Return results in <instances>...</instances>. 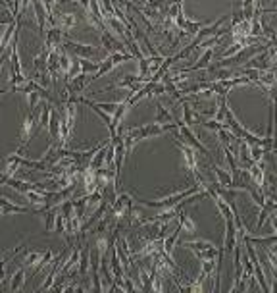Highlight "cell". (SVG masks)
Instances as JSON below:
<instances>
[{
	"label": "cell",
	"instance_id": "6da1fadb",
	"mask_svg": "<svg viewBox=\"0 0 277 293\" xmlns=\"http://www.w3.org/2000/svg\"><path fill=\"white\" fill-rule=\"evenodd\" d=\"M60 121H62V127H60V141H62V147H66L71 139V131L77 123V104L73 99H68L66 103L62 104L60 108Z\"/></svg>",
	"mask_w": 277,
	"mask_h": 293
},
{
	"label": "cell",
	"instance_id": "7a4b0ae2",
	"mask_svg": "<svg viewBox=\"0 0 277 293\" xmlns=\"http://www.w3.org/2000/svg\"><path fill=\"white\" fill-rule=\"evenodd\" d=\"M200 187L198 183L196 185H189V187H185V189H179V191H173V193H168V195H164L162 199H158V201H146V199H137L138 205H142V207H148V208H170V207H175V205H179L185 197H189L192 191H196Z\"/></svg>",
	"mask_w": 277,
	"mask_h": 293
},
{
	"label": "cell",
	"instance_id": "3957f363",
	"mask_svg": "<svg viewBox=\"0 0 277 293\" xmlns=\"http://www.w3.org/2000/svg\"><path fill=\"white\" fill-rule=\"evenodd\" d=\"M173 143H175V147L181 151L183 166H185L187 174H189L194 181H198V179L202 177V174H200V158H198V155H196V151H194L190 145L183 143V141H179L177 137L173 139Z\"/></svg>",
	"mask_w": 277,
	"mask_h": 293
},
{
	"label": "cell",
	"instance_id": "277c9868",
	"mask_svg": "<svg viewBox=\"0 0 277 293\" xmlns=\"http://www.w3.org/2000/svg\"><path fill=\"white\" fill-rule=\"evenodd\" d=\"M62 47L71 54V56H77V58H98V60H104L108 56V52L104 49H96L92 45H85V43H75V41H69V39H64L62 41Z\"/></svg>",
	"mask_w": 277,
	"mask_h": 293
},
{
	"label": "cell",
	"instance_id": "5b68a950",
	"mask_svg": "<svg viewBox=\"0 0 277 293\" xmlns=\"http://www.w3.org/2000/svg\"><path fill=\"white\" fill-rule=\"evenodd\" d=\"M175 137L179 139V141H183V143H187V145H190L196 153H202L206 158H210V151L206 149V145L196 137V133L190 129L189 125H185L183 121H179V125H177V135H175Z\"/></svg>",
	"mask_w": 277,
	"mask_h": 293
},
{
	"label": "cell",
	"instance_id": "8992f818",
	"mask_svg": "<svg viewBox=\"0 0 277 293\" xmlns=\"http://www.w3.org/2000/svg\"><path fill=\"white\" fill-rule=\"evenodd\" d=\"M91 81H92V73H79V75H75L73 79L64 81V83H66V89H68L69 97H77V95H81V93L85 91V87L89 85Z\"/></svg>",
	"mask_w": 277,
	"mask_h": 293
},
{
	"label": "cell",
	"instance_id": "52a82bcc",
	"mask_svg": "<svg viewBox=\"0 0 277 293\" xmlns=\"http://www.w3.org/2000/svg\"><path fill=\"white\" fill-rule=\"evenodd\" d=\"M54 17H56V25H58L64 33H68V31L75 29V27L81 23L83 14H62V16H54Z\"/></svg>",
	"mask_w": 277,
	"mask_h": 293
},
{
	"label": "cell",
	"instance_id": "ba28073f",
	"mask_svg": "<svg viewBox=\"0 0 277 293\" xmlns=\"http://www.w3.org/2000/svg\"><path fill=\"white\" fill-rule=\"evenodd\" d=\"M0 210H2L4 216H8V214H27V212H33L31 207H23V205L12 203V199L2 197V195H0Z\"/></svg>",
	"mask_w": 277,
	"mask_h": 293
},
{
	"label": "cell",
	"instance_id": "9c48e42d",
	"mask_svg": "<svg viewBox=\"0 0 277 293\" xmlns=\"http://www.w3.org/2000/svg\"><path fill=\"white\" fill-rule=\"evenodd\" d=\"M237 245V230L233 220H225V239H224V255H231Z\"/></svg>",
	"mask_w": 277,
	"mask_h": 293
},
{
	"label": "cell",
	"instance_id": "30bf717a",
	"mask_svg": "<svg viewBox=\"0 0 277 293\" xmlns=\"http://www.w3.org/2000/svg\"><path fill=\"white\" fill-rule=\"evenodd\" d=\"M91 272V249L89 245H81V255H79V262H77V274L79 278H87Z\"/></svg>",
	"mask_w": 277,
	"mask_h": 293
},
{
	"label": "cell",
	"instance_id": "8fae6325",
	"mask_svg": "<svg viewBox=\"0 0 277 293\" xmlns=\"http://www.w3.org/2000/svg\"><path fill=\"white\" fill-rule=\"evenodd\" d=\"M60 127H62V121H60V114L52 108V114H50V120H48V135H50L52 143H56V145H62V141H60Z\"/></svg>",
	"mask_w": 277,
	"mask_h": 293
},
{
	"label": "cell",
	"instance_id": "7c38bea8",
	"mask_svg": "<svg viewBox=\"0 0 277 293\" xmlns=\"http://www.w3.org/2000/svg\"><path fill=\"white\" fill-rule=\"evenodd\" d=\"M62 41H64V31L58 27V25H54L50 27L48 31H46V51H54V49H58L60 45H62Z\"/></svg>",
	"mask_w": 277,
	"mask_h": 293
},
{
	"label": "cell",
	"instance_id": "4fadbf2b",
	"mask_svg": "<svg viewBox=\"0 0 277 293\" xmlns=\"http://www.w3.org/2000/svg\"><path fill=\"white\" fill-rule=\"evenodd\" d=\"M33 4V10H35V17H37V23H39V33L43 35L45 31V25H46V19H48V12L43 4V0H31Z\"/></svg>",
	"mask_w": 277,
	"mask_h": 293
},
{
	"label": "cell",
	"instance_id": "5bb4252c",
	"mask_svg": "<svg viewBox=\"0 0 277 293\" xmlns=\"http://www.w3.org/2000/svg\"><path fill=\"white\" fill-rule=\"evenodd\" d=\"M154 104H156V114H154V123H172L173 121V116L172 112L162 104L160 101V97H156L154 99Z\"/></svg>",
	"mask_w": 277,
	"mask_h": 293
},
{
	"label": "cell",
	"instance_id": "9a60e30c",
	"mask_svg": "<svg viewBox=\"0 0 277 293\" xmlns=\"http://www.w3.org/2000/svg\"><path fill=\"white\" fill-rule=\"evenodd\" d=\"M52 108H54V106H52V103H48V101L39 103V131L48 127V120H50Z\"/></svg>",
	"mask_w": 277,
	"mask_h": 293
},
{
	"label": "cell",
	"instance_id": "2e32d148",
	"mask_svg": "<svg viewBox=\"0 0 277 293\" xmlns=\"http://www.w3.org/2000/svg\"><path fill=\"white\" fill-rule=\"evenodd\" d=\"M27 268L25 266H19L16 272L12 274L10 278V292H19V290H23V284H25V280H27Z\"/></svg>",
	"mask_w": 277,
	"mask_h": 293
},
{
	"label": "cell",
	"instance_id": "e0dca14e",
	"mask_svg": "<svg viewBox=\"0 0 277 293\" xmlns=\"http://www.w3.org/2000/svg\"><path fill=\"white\" fill-rule=\"evenodd\" d=\"M177 220H179L181 228H183L189 235H192V237L196 235V230H198V228H196V222L192 220V216L187 214V210H181V212H179V216H177Z\"/></svg>",
	"mask_w": 277,
	"mask_h": 293
},
{
	"label": "cell",
	"instance_id": "ac0fdd59",
	"mask_svg": "<svg viewBox=\"0 0 277 293\" xmlns=\"http://www.w3.org/2000/svg\"><path fill=\"white\" fill-rule=\"evenodd\" d=\"M43 255H45V251H25L23 253V257H21V266H25V268H31V266H37L39 264V260L43 259Z\"/></svg>",
	"mask_w": 277,
	"mask_h": 293
},
{
	"label": "cell",
	"instance_id": "d6986e66",
	"mask_svg": "<svg viewBox=\"0 0 277 293\" xmlns=\"http://www.w3.org/2000/svg\"><path fill=\"white\" fill-rule=\"evenodd\" d=\"M214 201H216V207H218V210H220V214L224 216V220H233V216H235V210H237V207L233 208L231 205H227L224 199H220L218 195L214 197Z\"/></svg>",
	"mask_w": 277,
	"mask_h": 293
},
{
	"label": "cell",
	"instance_id": "ffe728a7",
	"mask_svg": "<svg viewBox=\"0 0 277 293\" xmlns=\"http://www.w3.org/2000/svg\"><path fill=\"white\" fill-rule=\"evenodd\" d=\"M52 259H54V251H52V249H46V251H45V255H43V259L39 260V264L35 266L33 274H31V280L39 276V274H41L45 268H48V266H50V262H52Z\"/></svg>",
	"mask_w": 277,
	"mask_h": 293
},
{
	"label": "cell",
	"instance_id": "44dd1931",
	"mask_svg": "<svg viewBox=\"0 0 277 293\" xmlns=\"http://www.w3.org/2000/svg\"><path fill=\"white\" fill-rule=\"evenodd\" d=\"M110 143V141H108ZM108 143L104 145L102 149H98L96 151V155L92 156V160H91V164H89V168L91 170H100L104 166V160H106V151H108Z\"/></svg>",
	"mask_w": 277,
	"mask_h": 293
},
{
	"label": "cell",
	"instance_id": "7402d4cb",
	"mask_svg": "<svg viewBox=\"0 0 277 293\" xmlns=\"http://www.w3.org/2000/svg\"><path fill=\"white\" fill-rule=\"evenodd\" d=\"M204 25H208V23H204V21H192V19H187L185 17V25H183V33L189 35V37H194V35L198 33Z\"/></svg>",
	"mask_w": 277,
	"mask_h": 293
},
{
	"label": "cell",
	"instance_id": "603a6c76",
	"mask_svg": "<svg viewBox=\"0 0 277 293\" xmlns=\"http://www.w3.org/2000/svg\"><path fill=\"white\" fill-rule=\"evenodd\" d=\"M79 66H81V73H96L100 68V60H89V58H79Z\"/></svg>",
	"mask_w": 277,
	"mask_h": 293
},
{
	"label": "cell",
	"instance_id": "cb8c5ba5",
	"mask_svg": "<svg viewBox=\"0 0 277 293\" xmlns=\"http://www.w3.org/2000/svg\"><path fill=\"white\" fill-rule=\"evenodd\" d=\"M46 56H48V51H41L37 56L33 58V71H45L46 69Z\"/></svg>",
	"mask_w": 277,
	"mask_h": 293
},
{
	"label": "cell",
	"instance_id": "d4e9b609",
	"mask_svg": "<svg viewBox=\"0 0 277 293\" xmlns=\"http://www.w3.org/2000/svg\"><path fill=\"white\" fill-rule=\"evenodd\" d=\"M52 232H56L58 235H64V232H66V218H64V214L58 210L56 212V218H54V230Z\"/></svg>",
	"mask_w": 277,
	"mask_h": 293
},
{
	"label": "cell",
	"instance_id": "484cf974",
	"mask_svg": "<svg viewBox=\"0 0 277 293\" xmlns=\"http://www.w3.org/2000/svg\"><path fill=\"white\" fill-rule=\"evenodd\" d=\"M14 21H16V16L12 14V10L0 6V25H10V23H14Z\"/></svg>",
	"mask_w": 277,
	"mask_h": 293
},
{
	"label": "cell",
	"instance_id": "4316f807",
	"mask_svg": "<svg viewBox=\"0 0 277 293\" xmlns=\"http://www.w3.org/2000/svg\"><path fill=\"white\" fill-rule=\"evenodd\" d=\"M218 139H220V143L224 145V147H231V141H233V135H231V131L229 129H225V127H222V129H218Z\"/></svg>",
	"mask_w": 277,
	"mask_h": 293
},
{
	"label": "cell",
	"instance_id": "83f0119b",
	"mask_svg": "<svg viewBox=\"0 0 277 293\" xmlns=\"http://www.w3.org/2000/svg\"><path fill=\"white\" fill-rule=\"evenodd\" d=\"M248 155L254 162H260L264 158V149L260 145H248Z\"/></svg>",
	"mask_w": 277,
	"mask_h": 293
},
{
	"label": "cell",
	"instance_id": "f1b7e54d",
	"mask_svg": "<svg viewBox=\"0 0 277 293\" xmlns=\"http://www.w3.org/2000/svg\"><path fill=\"white\" fill-rule=\"evenodd\" d=\"M39 103H41V95L37 91H29L27 93V106H29V110H33Z\"/></svg>",
	"mask_w": 277,
	"mask_h": 293
},
{
	"label": "cell",
	"instance_id": "f546056e",
	"mask_svg": "<svg viewBox=\"0 0 277 293\" xmlns=\"http://www.w3.org/2000/svg\"><path fill=\"white\" fill-rule=\"evenodd\" d=\"M98 108H102L104 112H108V114H114V110L118 108V101L116 103H94Z\"/></svg>",
	"mask_w": 277,
	"mask_h": 293
},
{
	"label": "cell",
	"instance_id": "4dcf8cb0",
	"mask_svg": "<svg viewBox=\"0 0 277 293\" xmlns=\"http://www.w3.org/2000/svg\"><path fill=\"white\" fill-rule=\"evenodd\" d=\"M77 2H79L81 10H89V2H91V0H77Z\"/></svg>",
	"mask_w": 277,
	"mask_h": 293
},
{
	"label": "cell",
	"instance_id": "1f68e13d",
	"mask_svg": "<svg viewBox=\"0 0 277 293\" xmlns=\"http://www.w3.org/2000/svg\"><path fill=\"white\" fill-rule=\"evenodd\" d=\"M170 4H181V0H168Z\"/></svg>",
	"mask_w": 277,
	"mask_h": 293
},
{
	"label": "cell",
	"instance_id": "d6a6232c",
	"mask_svg": "<svg viewBox=\"0 0 277 293\" xmlns=\"http://www.w3.org/2000/svg\"><path fill=\"white\" fill-rule=\"evenodd\" d=\"M2 216H4V214H2V210H0V218H2Z\"/></svg>",
	"mask_w": 277,
	"mask_h": 293
}]
</instances>
